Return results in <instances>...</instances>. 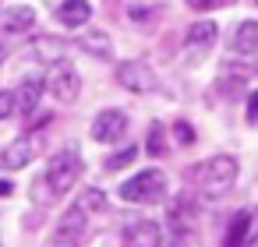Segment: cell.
<instances>
[{
  "instance_id": "6da1fadb",
  "label": "cell",
  "mask_w": 258,
  "mask_h": 247,
  "mask_svg": "<svg viewBox=\"0 0 258 247\" xmlns=\"http://www.w3.org/2000/svg\"><path fill=\"white\" fill-rule=\"evenodd\" d=\"M237 159L233 155H226V152H219V155H212V159H205V162H198L195 166V180H198V191L205 194V198H223V194H230L233 191V184H237Z\"/></svg>"
},
{
  "instance_id": "7a4b0ae2",
  "label": "cell",
  "mask_w": 258,
  "mask_h": 247,
  "mask_svg": "<svg viewBox=\"0 0 258 247\" xmlns=\"http://www.w3.org/2000/svg\"><path fill=\"white\" fill-rule=\"evenodd\" d=\"M43 180H46V187H50L53 198L68 194V191L82 180V155H78V148H64V152H57V155L50 159Z\"/></svg>"
},
{
  "instance_id": "3957f363",
  "label": "cell",
  "mask_w": 258,
  "mask_h": 247,
  "mask_svg": "<svg viewBox=\"0 0 258 247\" xmlns=\"http://www.w3.org/2000/svg\"><path fill=\"white\" fill-rule=\"evenodd\" d=\"M163 194H166V173L163 170H142V173H135L131 180L120 184V198L124 201L149 205V201H159Z\"/></svg>"
},
{
  "instance_id": "277c9868",
  "label": "cell",
  "mask_w": 258,
  "mask_h": 247,
  "mask_svg": "<svg viewBox=\"0 0 258 247\" xmlns=\"http://www.w3.org/2000/svg\"><path fill=\"white\" fill-rule=\"evenodd\" d=\"M43 89H50V96H53L57 103H75L78 92H82V78H78V71H75L68 60H53L50 71H46Z\"/></svg>"
},
{
  "instance_id": "5b68a950",
  "label": "cell",
  "mask_w": 258,
  "mask_h": 247,
  "mask_svg": "<svg viewBox=\"0 0 258 247\" xmlns=\"http://www.w3.org/2000/svg\"><path fill=\"white\" fill-rule=\"evenodd\" d=\"M85 229H89V212H85L82 205H75V208H68V212L57 219L50 247H82Z\"/></svg>"
},
{
  "instance_id": "8992f818",
  "label": "cell",
  "mask_w": 258,
  "mask_h": 247,
  "mask_svg": "<svg viewBox=\"0 0 258 247\" xmlns=\"http://www.w3.org/2000/svg\"><path fill=\"white\" fill-rule=\"evenodd\" d=\"M117 81H120L127 92H135V96H145V92H152V89L159 85L156 71H152L145 60H127V64H120V67H117Z\"/></svg>"
},
{
  "instance_id": "52a82bcc",
  "label": "cell",
  "mask_w": 258,
  "mask_h": 247,
  "mask_svg": "<svg viewBox=\"0 0 258 247\" xmlns=\"http://www.w3.org/2000/svg\"><path fill=\"white\" fill-rule=\"evenodd\" d=\"M124 134H127V113L124 110H103V113H96V120H92V138L96 141L113 145Z\"/></svg>"
},
{
  "instance_id": "ba28073f",
  "label": "cell",
  "mask_w": 258,
  "mask_h": 247,
  "mask_svg": "<svg viewBox=\"0 0 258 247\" xmlns=\"http://www.w3.org/2000/svg\"><path fill=\"white\" fill-rule=\"evenodd\" d=\"M124 247H163V226L152 219H138L124 229Z\"/></svg>"
},
{
  "instance_id": "9c48e42d",
  "label": "cell",
  "mask_w": 258,
  "mask_h": 247,
  "mask_svg": "<svg viewBox=\"0 0 258 247\" xmlns=\"http://www.w3.org/2000/svg\"><path fill=\"white\" fill-rule=\"evenodd\" d=\"M195 222H198V205L187 194L173 198V205H170V226L177 229V236H191Z\"/></svg>"
},
{
  "instance_id": "30bf717a",
  "label": "cell",
  "mask_w": 258,
  "mask_h": 247,
  "mask_svg": "<svg viewBox=\"0 0 258 247\" xmlns=\"http://www.w3.org/2000/svg\"><path fill=\"white\" fill-rule=\"evenodd\" d=\"M36 159V138H18L0 152V170H22Z\"/></svg>"
},
{
  "instance_id": "8fae6325",
  "label": "cell",
  "mask_w": 258,
  "mask_h": 247,
  "mask_svg": "<svg viewBox=\"0 0 258 247\" xmlns=\"http://www.w3.org/2000/svg\"><path fill=\"white\" fill-rule=\"evenodd\" d=\"M216 36H219L216 22H212V18H202V22H195V25L187 29V39H184V46H187V53H205V50H212Z\"/></svg>"
},
{
  "instance_id": "7c38bea8",
  "label": "cell",
  "mask_w": 258,
  "mask_h": 247,
  "mask_svg": "<svg viewBox=\"0 0 258 247\" xmlns=\"http://www.w3.org/2000/svg\"><path fill=\"white\" fill-rule=\"evenodd\" d=\"M32 25H36V11L29 4H15L0 11V29L4 32H29Z\"/></svg>"
},
{
  "instance_id": "4fadbf2b",
  "label": "cell",
  "mask_w": 258,
  "mask_h": 247,
  "mask_svg": "<svg viewBox=\"0 0 258 247\" xmlns=\"http://www.w3.org/2000/svg\"><path fill=\"white\" fill-rule=\"evenodd\" d=\"M89 15H92V4H89V0H64V4L57 8V22H60L64 29H82V25L89 22Z\"/></svg>"
},
{
  "instance_id": "5bb4252c",
  "label": "cell",
  "mask_w": 258,
  "mask_h": 247,
  "mask_svg": "<svg viewBox=\"0 0 258 247\" xmlns=\"http://www.w3.org/2000/svg\"><path fill=\"white\" fill-rule=\"evenodd\" d=\"M39 96H43V81L39 78H25L15 89V113H32L39 106Z\"/></svg>"
},
{
  "instance_id": "9a60e30c",
  "label": "cell",
  "mask_w": 258,
  "mask_h": 247,
  "mask_svg": "<svg viewBox=\"0 0 258 247\" xmlns=\"http://www.w3.org/2000/svg\"><path fill=\"white\" fill-rule=\"evenodd\" d=\"M251 243V212H237L226 226L223 247H247Z\"/></svg>"
},
{
  "instance_id": "2e32d148",
  "label": "cell",
  "mask_w": 258,
  "mask_h": 247,
  "mask_svg": "<svg viewBox=\"0 0 258 247\" xmlns=\"http://www.w3.org/2000/svg\"><path fill=\"white\" fill-rule=\"evenodd\" d=\"M230 50L233 53H258V22H240L233 29V39H230Z\"/></svg>"
},
{
  "instance_id": "e0dca14e",
  "label": "cell",
  "mask_w": 258,
  "mask_h": 247,
  "mask_svg": "<svg viewBox=\"0 0 258 247\" xmlns=\"http://www.w3.org/2000/svg\"><path fill=\"white\" fill-rule=\"evenodd\" d=\"M78 43H82V50L92 53V57H110V53H113V43H110L106 32H85Z\"/></svg>"
},
{
  "instance_id": "ac0fdd59",
  "label": "cell",
  "mask_w": 258,
  "mask_h": 247,
  "mask_svg": "<svg viewBox=\"0 0 258 247\" xmlns=\"http://www.w3.org/2000/svg\"><path fill=\"white\" fill-rule=\"evenodd\" d=\"M78 205H82L85 212H106V194H103L99 187H89V191H82Z\"/></svg>"
},
{
  "instance_id": "d6986e66",
  "label": "cell",
  "mask_w": 258,
  "mask_h": 247,
  "mask_svg": "<svg viewBox=\"0 0 258 247\" xmlns=\"http://www.w3.org/2000/svg\"><path fill=\"white\" fill-rule=\"evenodd\" d=\"M135 159H138V148L127 145V148H120V152H113V155L106 159V170H124V166H131Z\"/></svg>"
},
{
  "instance_id": "ffe728a7",
  "label": "cell",
  "mask_w": 258,
  "mask_h": 247,
  "mask_svg": "<svg viewBox=\"0 0 258 247\" xmlns=\"http://www.w3.org/2000/svg\"><path fill=\"white\" fill-rule=\"evenodd\" d=\"M149 155H166V131H163V124H152V131H149Z\"/></svg>"
},
{
  "instance_id": "44dd1931",
  "label": "cell",
  "mask_w": 258,
  "mask_h": 247,
  "mask_svg": "<svg viewBox=\"0 0 258 247\" xmlns=\"http://www.w3.org/2000/svg\"><path fill=\"white\" fill-rule=\"evenodd\" d=\"M173 138H177L180 145H191V141H195V131H191V124H187V120H177V124H173Z\"/></svg>"
},
{
  "instance_id": "7402d4cb",
  "label": "cell",
  "mask_w": 258,
  "mask_h": 247,
  "mask_svg": "<svg viewBox=\"0 0 258 247\" xmlns=\"http://www.w3.org/2000/svg\"><path fill=\"white\" fill-rule=\"evenodd\" d=\"M15 113V92H4L0 89V120H8Z\"/></svg>"
},
{
  "instance_id": "603a6c76",
  "label": "cell",
  "mask_w": 258,
  "mask_h": 247,
  "mask_svg": "<svg viewBox=\"0 0 258 247\" xmlns=\"http://www.w3.org/2000/svg\"><path fill=\"white\" fill-rule=\"evenodd\" d=\"M226 0H187V8L191 11H216V8H223Z\"/></svg>"
},
{
  "instance_id": "cb8c5ba5",
  "label": "cell",
  "mask_w": 258,
  "mask_h": 247,
  "mask_svg": "<svg viewBox=\"0 0 258 247\" xmlns=\"http://www.w3.org/2000/svg\"><path fill=\"white\" fill-rule=\"evenodd\" d=\"M247 120H258V89L247 96Z\"/></svg>"
},
{
  "instance_id": "d4e9b609",
  "label": "cell",
  "mask_w": 258,
  "mask_h": 247,
  "mask_svg": "<svg viewBox=\"0 0 258 247\" xmlns=\"http://www.w3.org/2000/svg\"><path fill=\"white\" fill-rule=\"evenodd\" d=\"M251 243H258V208L251 212Z\"/></svg>"
},
{
  "instance_id": "484cf974",
  "label": "cell",
  "mask_w": 258,
  "mask_h": 247,
  "mask_svg": "<svg viewBox=\"0 0 258 247\" xmlns=\"http://www.w3.org/2000/svg\"><path fill=\"white\" fill-rule=\"evenodd\" d=\"M0 194H11V184L8 180H0Z\"/></svg>"
},
{
  "instance_id": "4316f807",
  "label": "cell",
  "mask_w": 258,
  "mask_h": 247,
  "mask_svg": "<svg viewBox=\"0 0 258 247\" xmlns=\"http://www.w3.org/2000/svg\"><path fill=\"white\" fill-rule=\"evenodd\" d=\"M4 57H8V46H4V43H0V64H4Z\"/></svg>"
}]
</instances>
